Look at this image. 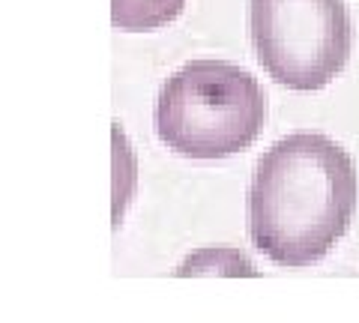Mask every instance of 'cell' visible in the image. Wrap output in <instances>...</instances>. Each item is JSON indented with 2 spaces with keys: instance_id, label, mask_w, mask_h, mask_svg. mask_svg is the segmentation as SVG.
<instances>
[{
  "instance_id": "obj_1",
  "label": "cell",
  "mask_w": 359,
  "mask_h": 323,
  "mask_svg": "<svg viewBox=\"0 0 359 323\" xmlns=\"http://www.w3.org/2000/svg\"><path fill=\"white\" fill-rule=\"evenodd\" d=\"M356 200L351 153L318 132H294L255 165L245 198L249 240L276 266H314L347 233Z\"/></svg>"
},
{
  "instance_id": "obj_2",
  "label": "cell",
  "mask_w": 359,
  "mask_h": 323,
  "mask_svg": "<svg viewBox=\"0 0 359 323\" xmlns=\"http://www.w3.org/2000/svg\"><path fill=\"white\" fill-rule=\"evenodd\" d=\"M153 123L165 147L186 159H228L261 135L266 93L237 63L192 60L162 84Z\"/></svg>"
},
{
  "instance_id": "obj_3",
  "label": "cell",
  "mask_w": 359,
  "mask_h": 323,
  "mask_svg": "<svg viewBox=\"0 0 359 323\" xmlns=\"http://www.w3.org/2000/svg\"><path fill=\"white\" fill-rule=\"evenodd\" d=\"M249 36L264 72L299 93L332 84L353 48L344 0H249Z\"/></svg>"
},
{
  "instance_id": "obj_4",
  "label": "cell",
  "mask_w": 359,
  "mask_h": 323,
  "mask_svg": "<svg viewBox=\"0 0 359 323\" xmlns=\"http://www.w3.org/2000/svg\"><path fill=\"white\" fill-rule=\"evenodd\" d=\"M186 0H111V25L126 33L159 30L183 13Z\"/></svg>"
},
{
  "instance_id": "obj_5",
  "label": "cell",
  "mask_w": 359,
  "mask_h": 323,
  "mask_svg": "<svg viewBox=\"0 0 359 323\" xmlns=\"http://www.w3.org/2000/svg\"><path fill=\"white\" fill-rule=\"evenodd\" d=\"M174 275H257L255 263L240 249L231 246H207L192 252L174 270Z\"/></svg>"
}]
</instances>
